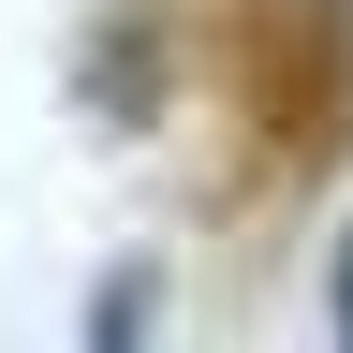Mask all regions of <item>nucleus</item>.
Instances as JSON below:
<instances>
[{"label":"nucleus","instance_id":"f03ea898","mask_svg":"<svg viewBox=\"0 0 353 353\" xmlns=\"http://www.w3.org/2000/svg\"><path fill=\"white\" fill-rule=\"evenodd\" d=\"M74 103L103 118V132H148V118H162V30H148V15L88 30V74H74Z\"/></svg>","mask_w":353,"mask_h":353},{"label":"nucleus","instance_id":"f257e3e1","mask_svg":"<svg viewBox=\"0 0 353 353\" xmlns=\"http://www.w3.org/2000/svg\"><path fill=\"white\" fill-rule=\"evenodd\" d=\"M236 103H250L265 192L324 176L353 148V0H250L236 15Z\"/></svg>","mask_w":353,"mask_h":353},{"label":"nucleus","instance_id":"20e7f679","mask_svg":"<svg viewBox=\"0 0 353 353\" xmlns=\"http://www.w3.org/2000/svg\"><path fill=\"white\" fill-rule=\"evenodd\" d=\"M324 339L353 353V221H339V250H324Z\"/></svg>","mask_w":353,"mask_h":353},{"label":"nucleus","instance_id":"7ed1b4c3","mask_svg":"<svg viewBox=\"0 0 353 353\" xmlns=\"http://www.w3.org/2000/svg\"><path fill=\"white\" fill-rule=\"evenodd\" d=\"M74 339H88V353H132V339H162V250H118L103 280H88V309H74Z\"/></svg>","mask_w":353,"mask_h":353}]
</instances>
